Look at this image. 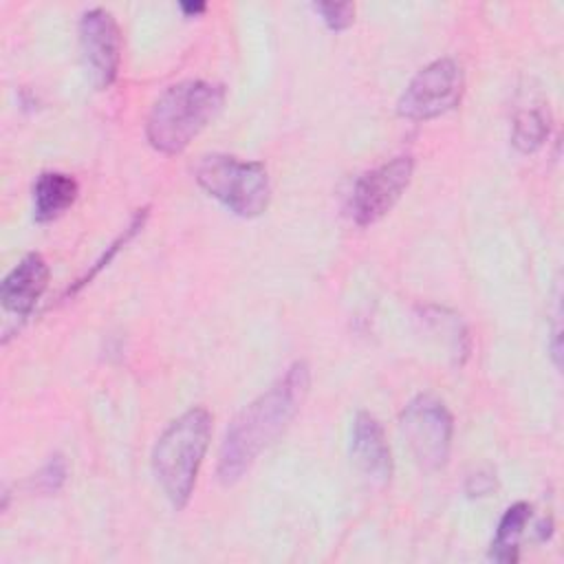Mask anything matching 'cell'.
<instances>
[{
	"mask_svg": "<svg viewBox=\"0 0 564 564\" xmlns=\"http://www.w3.org/2000/svg\"><path fill=\"white\" fill-rule=\"evenodd\" d=\"M311 386L304 361H295L271 388L253 399L227 427L218 454V480L234 485L300 412Z\"/></svg>",
	"mask_w": 564,
	"mask_h": 564,
	"instance_id": "6da1fadb",
	"label": "cell"
},
{
	"mask_svg": "<svg viewBox=\"0 0 564 564\" xmlns=\"http://www.w3.org/2000/svg\"><path fill=\"white\" fill-rule=\"evenodd\" d=\"M225 88L205 79H187L165 88L145 121L150 145L163 154L183 152L194 137L220 112Z\"/></svg>",
	"mask_w": 564,
	"mask_h": 564,
	"instance_id": "7a4b0ae2",
	"label": "cell"
},
{
	"mask_svg": "<svg viewBox=\"0 0 564 564\" xmlns=\"http://www.w3.org/2000/svg\"><path fill=\"white\" fill-rule=\"evenodd\" d=\"M209 438L212 414L205 408H189L156 438L152 469L174 509H183L189 502Z\"/></svg>",
	"mask_w": 564,
	"mask_h": 564,
	"instance_id": "3957f363",
	"label": "cell"
},
{
	"mask_svg": "<svg viewBox=\"0 0 564 564\" xmlns=\"http://www.w3.org/2000/svg\"><path fill=\"white\" fill-rule=\"evenodd\" d=\"M196 183L231 214L260 216L271 200L267 167L258 161H240L231 154H205L194 170Z\"/></svg>",
	"mask_w": 564,
	"mask_h": 564,
	"instance_id": "277c9868",
	"label": "cell"
},
{
	"mask_svg": "<svg viewBox=\"0 0 564 564\" xmlns=\"http://www.w3.org/2000/svg\"><path fill=\"white\" fill-rule=\"evenodd\" d=\"M401 432L423 469L434 471L447 463L454 419L443 401L432 394L414 397L401 412Z\"/></svg>",
	"mask_w": 564,
	"mask_h": 564,
	"instance_id": "5b68a950",
	"label": "cell"
},
{
	"mask_svg": "<svg viewBox=\"0 0 564 564\" xmlns=\"http://www.w3.org/2000/svg\"><path fill=\"white\" fill-rule=\"evenodd\" d=\"M463 68L452 57L423 66L399 97L397 112L410 121H427L452 110L463 97Z\"/></svg>",
	"mask_w": 564,
	"mask_h": 564,
	"instance_id": "8992f818",
	"label": "cell"
},
{
	"mask_svg": "<svg viewBox=\"0 0 564 564\" xmlns=\"http://www.w3.org/2000/svg\"><path fill=\"white\" fill-rule=\"evenodd\" d=\"M412 156H397L366 174L352 187L350 214L357 225L368 227L383 218L412 181Z\"/></svg>",
	"mask_w": 564,
	"mask_h": 564,
	"instance_id": "52a82bcc",
	"label": "cell"
},
{
	"mask_svg": "<svg viewBox=\"0 0 564 564\" xmlns=\"http://www.w3.org/2000/svg\"><path fill=\"white\" fill-rule=\"evenodd\" d=\"M79 46L90 82L108 88L119 73L121 31L115 15L101 7L88 9L79 20Z\"/></svg>",
	"mask_w": 564,
	"mask_h": 564,
	"instance_id": "ba28073f",
	"label": "cell"
},
{
	"mask_svg": "<svg viewBox=\"0 0 564 564\" xmlns=\"http://www.w3.org/2000/svg\"><path fill=\"white\" fill-rule=\"evenodd\" d=\"M350 456L355 465L379 485L392 478V452L386 441L381 423L368 414L359 412L350 430Z\"/></svg>",
	"mask_w": 564,
	"mask_h": 564,
	"instance_id": "9c48e42d",
	"label": "cell"
},
{
	"mask_svg": "<svg viewBox=\"0 0 564 564\" xmlns=\"http://www.w3.org/2000/svg\"><path fill=\"white\" fill-rule=\"evenodd\" d=\"M48 264L40 253H26L2 280V306L18 317H26L48 284Z\"/></svg>",
	"mask_w": 564,
	"mask_h": 564,
	"instance_id": "30bf717a",
	"label": "cell"
},
{
	"mask_svg": "<svg viewBox=\"0 0 564 564\" xmlns=\"http://www.w3.org/2000/svg\"><path fill=\"white\" fill-rule=\"evenodd\" d=\"M79 187L70 174L42 172L33 185V216L37 223H48L62 216L77 198Z\"/></svg>",
	"mask_w": 564,
	"mask_h": 564,
	"instance_id": "8fae6325",
	"label": "cell"
},
{
	"mask_svg": "<svg viewBox=\"0 0 564 564\" xmlns=\"http://www.w3.org/2000/svg\"><path fill=\"white\" fill-rule=\"evenodd\" d=\"M531 518V505L516 502L511 505L498 522L496 538L491 542L489 557L496 562H516L518 560V540Z\"/></svg>",
	"mask_w": 564,
	"mask_h": 564,
	"instance_id": "7c38bea8",
	"label": "cell"
},
{
	"mask_svg": "<svg viewBox=\"0 0 564 564\" xmlns=\"http://www.w3.org/2000/svg\"><path fill=\"white\" fill-rule=\"evenodd\" d=\"M549 137V117L542 110H522L513 119L511 143L520 152H535Z\"/></svg>",
	"mask_w": 564,
	"mask_h": 564,
	"instance_id": "4fadbf2b",
	"label": "cell"
},
{
	"mask_svg": "<svg viewBox=\"0 0 564 564\" xmlns=\"http://www.w3.org/2000/svg\"><path fill=\"white\" fill-rule=\"evenodd\" d=\"M145 218H148V207L139 209V212L132 216V220H130V225L123 229V234H121V236H119V238H117V240H115V242L104 251V256L95 262V267H93L84 278H79L75 286H70V289H68V293H77L82 286H86V284H88V280H93V278H95V275H97V273H99V271H101V269H104V267H106V264L117 256V251L121 249V245H126V242H128V240H130V238H132V236L143 227Z\"/></svg>",
	"mask_w": 564,
	"mask_h": 564,
	"instance_id": "5bb4252c",
	"label": "cell"
},
{
	"mask_svg": "<svg viewBox=\"0 0 564 564\" xmlns=\"http://www.w3.org/2000/svg\"><path fill=\"white\" fill-rule=\"evenodd\" d=\"M313 9L322 15L330 31H344L355 20V4L352 2H317Z\"/></svg>",
	"mask_w": 564,
	"mask_h": 564,
	"instance_id": "9a60e30c",
	"label": "cell"
},
{
	"mask_svg": "<svg viewBox=\"0 0 564 564\" xmlns=\"http://www.w3.org/2000/svg\"><path fill=\"white\" fill-rule=\"evenodd\" d=\"M64 478H66V465H64V460L59 458V456H55L37 476H35V480H33V487H37V489H42V491H57L59 487H62V482H64Z\"/></svg>",
	"mask_w": 564,
	"mask_h": 564,
	"instance_id": "2e32d148",
	"label": "cell"
},
{
	"mask_svg": "<svg viewBox=\"0 0 564 564\" xmlns=\"http://www.w3.org/2000/svg\"><path fill=\"white\" fill-rule=\"evenodd\" d=\"M496 485V478L491 471H478V474H471L469 480H467V494L469 496H485L494 489Z\"/></svg>",
	"mask_w": 564,
	"mask_h": 564,
	"instance_id": "e0dca14e",
	"label": "cell"
},
{
	"mask_svg": "<svg viewBox=\"0 0 564 564\" xmlns=\"http://www.w3.org/2000/svg\"><path fill=\"white\" fill-rule=\"evenodd\" d=\"M181 11L185 15H198L205 11V4L203 2H181Z\"/></svg>",
	"mask_w": 564,
	"mask_h": 564,
	"instance_id": "ac0fdd59",
	"label": "cell"
}]
</instances>
